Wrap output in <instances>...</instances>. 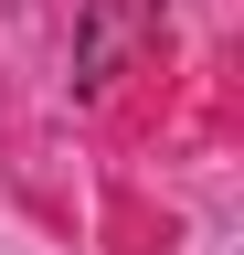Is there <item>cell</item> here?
I'll return each mask as SVG.
<instances>
[{
  "label": "cell",
  "mask_w": 244,
  "mask_h": 255,
  "mask_svg": "<svg viewBox=\"0 0 244 255\" xmlns=\"http://www.w3.org/2000/svg\"><path fill=\"white\" fill-rule=\"evenodd\" d=\"M128 21H138V0H96V43H85V85H117V64H128Z\"/></svg>",
  "instance_id": "6da1fadb"
}]
</instances>
